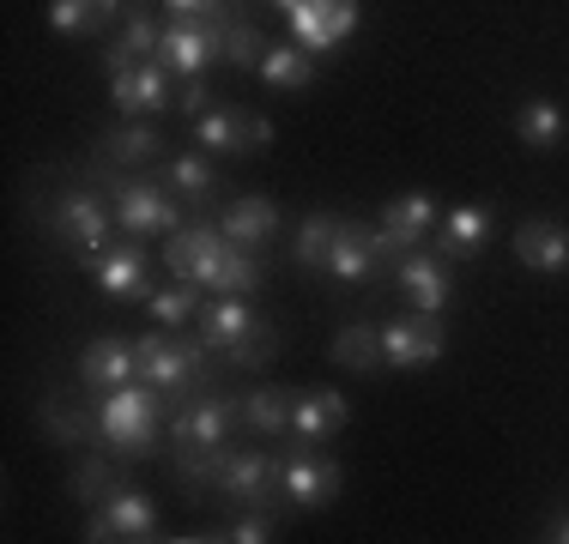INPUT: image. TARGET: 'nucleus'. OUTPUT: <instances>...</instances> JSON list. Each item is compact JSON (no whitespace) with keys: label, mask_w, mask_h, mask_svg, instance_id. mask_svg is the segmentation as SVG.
<instances>
[{"label":"nucleus","mask_w":569,"mask_h":544,"mask_svg":"<svg viewBox=\"0 0 569 544\" xmlns=\"http://www.w3.org/2000/svg\"><path fill=\"white\" fill-rule=\"evenodd\" d=\"M98 175L110 182L116 224L128 230V236H170V230H182V212H176L164 182H152V175H121L116 163H103Z\"/></svg>","instance_id":"f03ea898"},{"label":"nucleus","mask_w":569,"mask_h":544,"mask_svg":"<svg viewBox=\"0 0 569 544\" xmlns=\"http://www.w3.org/2000/svg\"><path fill=\"white\" fill-rule=\"evenodd\" d=\"M110 224H116V212H103V200L91 188H67V194H56V212H49V230L73 254H86V261L110 249Z\"/></svg>","instance_id":"423d86ee"},{"label":"nucleus","mask_w":569,"mask_h":544,"mask_svg":"<svg viewBox=\"0 0 569 544\" xmlns=\"http://www.w3.org/2000/svg\"><path fill=\"white\" fill-rule=\"evenodd\" d=\"M176 19H212V12H230V0H164Z\"/></svg>","instance_id":"58836bf2"},{"label":"nucleus","mask_w":569,"mask_h":544,"mask_svg":"<svg viewBox=\"0 0 569 544\" xmlns=\"http://www.w3.org/2000/svg\"><path fill=\"white\" fill-rule=\"evenodd\" d=\"M430 218H437V200L430 194H400V200H388L382 206V236H388V254H412L418 242H425V230H430Z\"/></svg>","instance_id":"412c9836"},{"label":"nucleus","mask_w":569,"mask_h":544,"mask_svg":"<svg viewBox=\"0 0 569 544\" xmlns=\"http://www.w3.org/2000/svg\"><path fill=\"white\" fill-rule=\"evenodd\" d=\"M242 424L254 435H291V400L279 387H254L242 393Z\"/></svg>","instance_id":"c756f323"},{"label":"nucleus","mask_w":569,"mask_h":544,"mask_svg":"<svg viewBox=\"0 0 569 544\" xmlns=\"http://www.w3.org/2000/svg\"><path fill=\"white\" fill-rule=\"evenodd\" d=\"M382 333V363L388 370H425V363H437L442 351H449V333H442L437 315H400L388 326H376Z\"/></svg>","instance_id":"1a4fd4ad"},{"label":"nucleus","mask_w":569,"mask_h":544,"mask_svg":"<svg viewBox=\"0 0 569 544\" xmlns=\"http://www.w3.org/2000/svg\"><path fill=\"white\" fill-rule=\"evenodd\" d=\"M515 261L533 272H569V230L551 224V218H527L515 230Z\"/></svg>","instance_id":"4be33fe9"},{"label":"nucleus","mask_w":569,"mask_h":544,"mask_svg":"<svg viewBox=\"0 0 569 544\" xmlns=\"http://www.w3.org/2000/svg\"><path fill=\"white\" fill-rule=\"evenodd\" d=\"M158 37H164V24L146 7H133L128 19H121V37L103 49V67H110V73H128L133 61H158Z\"/></svg>","instance_id":"b1692460"},{"label":"nucleus","mask_w":569,"mask_h":544,"mask_svg":"<svg viewBox=\"0 0 569 544\" xmlns=\"http://www.w3.org/2000/svg\"><path fill=\"white\" fill-rule=\"evenodd\" d=\"M116 484H121V472H116L103 454H86V460L73 466V502H103Z\"/></svg>","instance_id":"72a5a7b5"},{"label":"nucleus","mask_w":569,"mask_h":544,"mask_svg":"<svg viewBox=\"0 0 569 544\" xmlns=\"http://www.w3.org/2000/svg\"><path fill=\"white\" fill-rule=\"evenodd\" d=\"M485 242H491V212H485V206H455L449 218H442L437 254H449V261H472Z\"/></svg>","instance_id":"393cba45"},{"label":"nucleus","mask_w":569,"mask_h":544,"mask_svg":"<svg viewBox=\"0 0 569 544\" xmlns=\"http://www.w3.org/2000/svg\"><path fill=\"white\" fill-rule=\"evenodd\" d=\"M79 381H86V393H116V387H128V381H140V351H133V339H121V333L91 339L86 357H79Z\"/></svg>","instance_id":"f3484780"},{"label":"nucleus","mask_w":569,"mask_h":544,"mask_svg":"<svg viewBox=\"0 0 569 544\" xmlns=\"http://www.w3.org/2000/svg\"><path fill=\"white\" fill-rule=\"evenodd\" d=\"M237 12L242 7L212 12V19H176V24H164V37H158V61H164L170 73H182V79H194L207 61H224V31H230Z\"/></svg>","instance_id":"39448f33"},{"label":"nucleus","mask_w":569,"mask_h":544,"mask_svg":"<svg viewBox=\"0 0 569 544\" xmlns=\"http://www.w3.org/2000/svg\"><path fill=\"white\" fill-rule=\"evenodd\" d=\"M261 333H273V321L267 315H254V303L249 296H219V303H207L200 309V345L207 351H242L249 339H261Z\"/></svg>","instance_id":"ddd939ff"},{"label":"nucleus","mask_w":569,"mask_h":544,"mask_svg":"<svg viewBox=\"0 0 569 544\" xmlns=\"http://www.w3.org/2000/svg\"><path fill=\"white\" fill-rule=\"evenodd\" d=\"M86 538H91V544H110V538H158V508H152V496L116 484L110 496L98 502V514L86 521Z\"/></svg>","instance_id":"f8f14e48"},{"label":"nucleus","mask_w":569,"mask_h":544,"mask_svg":"<svg viewBox=\"0 0 569 544\" xmlns=\"http://www.w3.org/2000/svg\"><path fill=\"white\" fill-rule=\"evenodd\" d=\"M346 417H351V405H346L333 387H309L303 400H291V442L321 447L328 435L346 430Z\"/></svg>","instance_id":"aec40b11"},{"label":"nucleus","mask_w":569,"mask_h":544,"mask_svg":"<svg viewBox=\"0 0 569 544\" xmlns=\"http://www.w3.org/2000/svg\"><path fill=\"white\" fill-rule=\"evenodd\" d=\"M563 109L551 103V98H533V103H521L515 109V133H521V145H533V152H551V145L563 140Z\"/></svg>","instance_id":"cd10ccee"},{"label":"nucleus","mask_w":569,"mask_h":544,"mask_svg":"<svg viewBox=\"0 0 569 544\" xmlns=\"http://www.w3.org/2000/svg\"><path fill=\"white\" fill-rule=\"evenodd\" d=\"M110 98L121 109V121H146V115H164L176 103L170 98V67L164 61H133L128 73H110Z\"/></svg>","instance_id":"4468645a"},{"label":"nucleus","mask_w":569,"mask_h":544,"mask_svg":"<svg viewBox=\"0 0 569 544\" xmlns=\"http://www.w3.org/2000/svg\"><path fill=\"white\" fill-rule=\"evenodd\" d=\"M230 538H237V544H261V538H273V508H249L242 521H230Z\"/></svg>","instance_id":"4c0bfd02"},{"label":"nucleus","mask_w":569,"mask_h":544,"mask_svg":"<svg viewBox=\"0 0 569 544\" xmlns=\"http://www.w3.org/2000/svg\"><path fill=\"white\" fill-rule=\"evenodd\" d=\"M164 400H170V393L146 387V381H128V387L103 393V405H98V435L110 442V454H121V460H152L158 447H164V442H158Z\"/></svg>","instance_id":"f257e3e1"},{"label":"nucleus","mask_w":569,"mask_h":544,"mask_svg":"<svg viewBox=\"0 0 569 544\" xmlns=\"http://www.w3.org/2000/svg\"><path fill=\"white\" fill-rule=\"evenodd\" d=\"M284 24H291V43L303 54H333L358 31V0H297Z\"/></svg>","instance_id":"6e6552de"},{"label":"nucleus","mask_w":569,"mask_h":544,"mask_svg":"<svg viewBox=\"0 0 569 544\" xmlns=\"http://www.w3.org/2000/svg\"><path fill=\"white\" fill-rule=\"evenodd\" d=\"M382 261H395V254H388V236H382V230L346 224L340 242H333V254H328V272H333L340 284H363V279H376V272H382Z\"/></svg>","instance_id":"a211bd4d"},{"label":"nucleus","mask_w":569,"mask_h":544,"mask_svg":"<svg viewBox=\"0 0 569 544\" xmlns=\"http://www.w3.org/2000/svg\"><path fill=\"white\" fill-rule=\"evenodd\" d=\"M146 309H152L164 326H182V321L200 315V284H182V279H176L170 291H152V296H146Z\"/></svg>","instance_id":"473e14b6"},{"label":"nucleus","mask_w":569,"mask_h":544,"mask_svg":"<svg viewBox=\"0 0 569 544\" xmlns=\"http://www.w3.org/2000/svg\"><path fill=\"white\" fill-rule=\"evenodd\" d=\"M333 363H340V370H351V375H363V370H376V363H382V333H376V326H346L340 339H333Z\"/></svg>","instance_id":"2f4dec72"},{"label":"nucleus","mask_w":569,"mask_h":544,"mask_svg":"<svg viewBox=\"0 0 569 544\" xmlns=\"http://www.w3.org/2000/svg\"><path fill=\"white\" fill-rule=\"evenodd\" d=\"M351 224V218H333V212H309L303 224H297V242H291V254H297V266H328V254H333V242H340V230Z\"/></svg>","instance_id":"bb28decb"},{"label":"nucleus","mask_w":569,"mask_h":544,"mask_svg":"<svg viewBox=\"0 0 569 544\" xmlns=\"http://www.w3.org/2000/svg\"><path fill=\"white\" fill-rule=\"evenodd\" d=\"M158 145H164V140H158V128H152V121H116V128L103 133L98 158L121 170V163H152V158H158Z\"/></svg>","instance_id":"a878e982"},{"label":"nucleus","mask_w":569,"mask_h":544,"mask_svg":"<svg viewBox=\"0 0 569 544\" xmlns=\"http://www.w3.org/2000/svg\"><path fill=\"white\" fill-rule=\"evenodd\" d=\"M395 279H400L406 303H412L418 315H442V309H449V291H455V279H449V254H425V249H412V254H400V261H395Z\"/></svg>","instance_id":"dca6fc26"},{"label":"nucleus","mask_w":569,"mask_h":544,"mask_svg":"<svg viewBox=\"0 0 569 544\" xmlns=\"http://www.w3.org/2000/svg\"><path fill=\"white\" fill-rule=\"evenodd\" d=\"M219 490L242 508H279V460L261 454V447H230Z\"/></svg>","instance_id":"9b49d317"},{"label":"nucleus","mask_w":569,"mask_h":544,"mask_svg":"<svg viewBox=\"0 0 569 544\" xmlns=\"http://www.w3.org/2000/svg\"><path fill=\"white\" fill-rule=\"evenodd\" d=\"M164 261L182 284H200V291H224V266H230V236L212 218H194V224L170 230Z\"/></svg>","instance_id":"7ed1b4c3"},{"label":"nucleus","mask_w":569,"mask_h":544,"mask_svg":"<svg viewBox=\"0 0 569 544\" xmlns=\"http://www.w3.org/2000/svg\"><path fill=\"white\" fill-rule=\"evenodd\" d=\"M98 291L116 296V303H146L152 284H146V254H140V236L128 242H110L98 254Z\"/></svg>","instance_id":"6ab92c4d"},{"label":"nucleus","mask_w":569,"mask_h":544,"mask_svg":"<svg viewBox=\"0 0 569 544\" xmlns=\"http://www.w3.org/2000/svg\"><path fill=\"white\" fill-rule=\"evenodd\" d=\"M219 230L230 236V249H267V242L279 236V206L261 194H242L230 200V212L219 218Z\"/></svg>","instance_id":"5701e85b"},{"label":"nucleus","mask_w":569,"mask_h":544,"mask_svg":"<svg viewBox=\"0 0 569 544\" xmlns=\"http://www.w3.org/2000/svg\"><path fill=\"white\" fill-rule=\"evenodd\" d=\"M309 61H316V54H303L297 43H267L254 73H261L267 85H279V91H303L309 85Z\"/></svg>","instance_id":"7c9ffc66"},{"label":"nucleus","mask_w":569,"mask_h":544,"mask_svg":"<svg viewBox=\"0 0 569 544\" xmlns=\"http://www.w3.org/2000/svg\"><path fill=\"white\" fill-rule=\"evenodd\" d=\"M133 351H140V381L158 393H170V400H182L194 381H212L219 370H212L207 345H176L170 333H140L133 339Z\"/></svg>","instance_id":"20e7f679"},{"label":"nucleus","mask_w":569,"mask_h":544,"mask_svg":"<svg viewBox=\"0 0 569 544\" xmlns=\"http://www.w3.org/2000/svg\"><path fill=\"white\" fill-rule=\"evenodd\" d=\"M273 140L267 115H249V109H207L194 121V145L200 152H219V158H237V152H254V145Z\"/></svg>","instance_id":"2eb2a0df"},{"label":"nucleus","mask_w":569,"mask_h":544,"mask_svg":"<svg viewBox=\"0 0 569 544\" xmlns=\"http://www.w3.org/2000/svg\"><path fill=\"white\" fill-rule=\"evenodd\" d=\"M273 7H279V12H291V7H297V0H273Z\"/></svg>","instance_id":"79ce46f5"},{"label":"nucleus","mask_w":569,"mask_h":544,"mask_svg":"<svg viewBox=\"0 0 569 544\" xmlns=\"http://www.w3.org/2000/svg\"><path fill=\"white\" fill-rule=\"evenodd\" d=\"M98 417L91 412H79V405H67V400H43V430H49V442H61V447H73L79 435H86Z\"/></svg>","instance_id":"c9c22d12"},{"label":"nucleus","mask_w":569,"mask_h":544,"mask_svg":"<svg viewBox=\"0 0 569 544\" xmlns=\"http://www.w3.org/2000/svg\"><path fill=\"white\" fill-rule=\"evenodd\" d=\"M279 496L291 502V508H328V502L340 496V466L297 442L291 454L279 460Z\"/></svg>","instance_id":"9d476101"},{"label":"nucleus","mask_w":569,"mask_h":544,"mask_svg":"<svg viewBox=\"0 0 569 544\" xmlns=\"http://www.w3.org/2000/svg\"><path fill=\"white\" fill-rule=\"evenodd\" d=\"M237 424H242V400H219V393H194V400H188V405H176V417H170L176 454H194V447H224Z\"/></svg>","instance_id":"0eeeda50"},{"label":"nucleus","mask_w":569,"mask_h":544,"mask_svg":"<svg viewBox=\"0 0 569 544\" xmlns=\"http://www.w3.org/2000/svg\"><path fill=\"white\" fill-rule=\"evenodd\" d=\"M164 188H176L188 206H207V200L219 194V175H212V163L200 152H182V158L164 163Z\"/></svg>","instance_id":"c85d7f7f"},{"label":"nucleus","mask_w":569,"mask_h":544,"mask_svg":"<svg viewBox=\"0 0 569 544\" xmlns=\"http://www.w3.org/2000/svg\"><path fill=\"white\" fill-rule=\"evenodd\" d=\"M551 538H563V544H569V521H563V526H558V533H551Z\"/></svg>","instance_id":"a19ab883"},{"label":"nucleus","mask_w":569,"mask_h":544,"mask_svg":"<svg viewBox=\"0 0 569 544\" xmlns=\"http://www.w3.org/2000/svg\"><path fill=\"white\" fill-rule=\"evenodd\" d=\"M207 98H212L207 85H188V91H182V98H176V103H182V115H194V121H200V115H207Z\"/></svg>","instance_id":"ea45409f"},{"label":"nucleus","mask_w":569,"mask_h":544,"mask_svg":"<svg viewBox=\"0 0 569 544\" xmlns=\"http://www.w3.org/2000/svg\"><path fill=\"white\" fill-rule=\"evenodd\" d=\"M261 54H267V37L254 31L249 12H237V19H230V31H224V61L230 67H261Z\"/></svg>","instance_id":"f704fd0d"},{"label":"nucleus","mask_w":569,"mask_h":544,"mask_svg":"<svg viewBox=\"0 0 569 544\" xmlns=\"http://www.w3.org/2000/svg\"><path fill=\"white\" fill-rule=\"evenodd\" d=\"M49 24L61 37H86L103 24V12H98V0H49Z\"/></svg>","instance_id":"e433bc0d"}]
</instances>
